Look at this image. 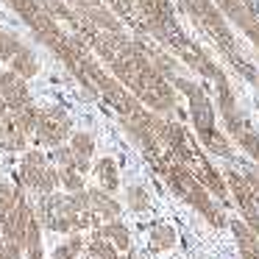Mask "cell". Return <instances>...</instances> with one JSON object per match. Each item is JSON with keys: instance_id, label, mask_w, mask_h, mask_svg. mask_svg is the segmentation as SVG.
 Segmentation results:
<instances>
[{"instance_id": "30bf717a", "label": "cell", "mask_w": 259, "mask_h": 259, "mask_svg": "<svg viewBox=\"0 0 259 259\" xmlns=\"http://www.w3.org/2000/svg\"><path fill=\"white\" fill-rule=\"evenodd\" d=\"M101 237H106V240L112 242L117 251H128V248H131V234H128V229H125V226L120 223L117 218L109 220V223H103Z\"/></svg>"}, {"instance_id": "7c38bea8", "label": "cell", "mask_w": 259, "mask_h": 259, "mask_svg": "<svg viewBox=\"0 0 259 259\" xmlns=\"http://www.w3.org/2000/svg\"><path fill=\"white\" fill-rule=\"evenodd\" d=\"M87 259H120V251L106 240V237L98 234L95 240L87 245Z\"/></svg>"}, {"instance_id": "e0dca14e", "label": "cell", "mask_w": 259, "mask_h": 259, "mask_svg": "<svg viewBox=\"0 0 259 259\" xmlns=\"http://www.w3.org/2000/svg\"><path fill=\"white\" fill-rule=\"evenodd\" d=\"M20 195H23V192H20L14 184H9V181H0V218H6V214L12 212Z\"/></svg>"}, {"instance_id": "ba28073f", "label": "cell", "mask_w": 259, "mask_h": 259, "mask_svg": "<svg viewBox=\"0 0 259 259\" xmlns=\"http://www.w3.org/2000/svg\"><path fill=\"white\" fill-rule=\"evenodd\" d=\"M9 64H12V70L20 75V78H25V81L34 78L36 70H39L36 67V56H34V51H31L28 45H20V51L9 59Z\"/></svg>"}, {"instance_id": "9c48e42d", "label": "cell", "mask_w": 259, "mask_h": 259, "mask_svg": "<svg viewBox=\"0 0 259 259\" xmlns=\"http://www.w3.org/2000/svg\"><path fill=\"white\" fill-rule=\"evenodd\" d=\"M95 176H98V181H101V190H106V192H114V190L120 187L117 164H114V159H109V156L98 159V164H95Z\"/></svg>"}, {"instance_id": "7402d4cb", "label": "cell", "mask_w": 259, "mask_h": 259, "mask_svg": "<svg viewBox=\"0 0 259 259\" xmlns=\"http://www.w3.org/2000/svg\"><path fill=\"white\" fill-rule=\"evenodd\" d=\"M53 159L59 162V170H75V156L70 145H56L53 148Z\"/></svg>"}, {"instance_id": "3957f363", "label": "cell", "mask_w": 259, "mask_h": 259, "mask_svg": "<svg viewBox=\"0 0 259 259\" xmlns=\"http://www.w3.org/2000/svg\"><path fill=\"white\" fill-rule=\"evenodd\" d=\"M176 84H179V90L190 98V114H192V123H195L198 137L214 131V109H212V103H209L206 92H203L198 84L184 81V78H176Z\"/></svg>"}, {"instance_id": "603a6c76", "label": "cell", "mask_w": 259, "mask_h": 259, "mask_svg": "<svg viewBox=\"0 0 259 259\" xmlns=\"http://www.w3.org/2000/svg\"><path fill=\"white\" fill-rule=\"evenodd\" d=\"M245 223H248V229H251L253 234L259 237V209H256V212H251V214H248V218H245Z\"/></svg>"}, {"instance_id": "ffe728a7", "label": "cell", "mask_w": 259, "mask_h": 259, "mask_svg": "<svg viewBox=\"0 0 259 259\" xmlns=\"http://www.w3.org/2000/svg\"><path fill=\"white\" fill-rule=\"evenodd\" d=\"M59 181L67 192L84 190V173H78V170H59Z\"/></svg>"}, {"instance_id": "7a4b0ae2", "label": "cell", "mask_w": 259, "mask_h": 259, "mask_svg": "<svg viewBox=\"0 0 259 259\" xmlns=\"http://www.w3.org/2000/svg\"><path fill=\"white\" fill-rule=\"evenodd\" d=\"M70 134V120H67V112L62 106H48L39 112L36 117V128H34V137L39 145L45 148H56L64 142V137Z\"/></svg>"}, {"instance_id": "8fae6325", "label": "cell", "mask_w": 259, "mask_h": 259, "mask_svg": "<svg viewBox=\"0 0 259 259\" xmlns=\"http://www.w3.org/2000/svg\"><path fill=\"white\" fill-rule=\"evenodd\" d=\"M23 251H25L28 259H42V223L36 218L28 220L25 240H23Z\"/></svg>"}, {"instance_id": "52a82bcc", "label": "cell", "mask_w": 259, "mask_h": 259, "mask_svg": "<svg viewBox=\"0 0 259 259\" xmlns=\"http://www.w3.org/2000/svg\"><path fill=\"white\" fill-rule=\"evenodd\" d=\"M87 192H90V206H92V212H95L98 218L114 220L120 214V203L114 201L106 190H87Z\"/></svg>"}, {"instance_id": "4fadbf2b", "label": "cell", "mask_w": 259, "mask_h": 259, "mask_svg": "<svg viewBox=\"0 0 259 259\" xmlns=\"http://www.w3.org/2000/svg\"><path fill=\"white\" fill-rule=\"evenodd\" d=\"M173 245H176V229L173 226H164V223L153 226V231H151V248L153 251H167V248H173Z\"/></svg>"}, {"instance_id": "9a60e30c", "label": "cell", "mask_w": 259, "mask_h": 259, "mask_svg": "<svg viewBox=\"0 0 259 259\" xmlns=\"http://www.w3.org/2000/svg\"><path fill=\"white\" fill-rule=\"evenodd\" d=\"M81 251H84V237H81V234H70V240L62 242V245L53 251L51 259H75V256H81Z\"/></svg>"}, {"instance_id": "8992f818", "label": "cell", "mask_w": 259, "mask_h": 259, "mask_svg": "<svg viewBox=\"0 0 259 259\" xmlns=\"http://www.w3.org/2000/svg\"><path fill=\"white\" fill-rule=\"evenodd\" d=\"M226 181H229V187H231V192H234V201H237V206L242 209V214H251V212H256V201H253V195H251V190H248V184H245V176H240V173H234V170H229L226 173Z\"/></svg>"}, {"instance_id": "d6986e66", "label": "cell", "mask_w": 259, "mask_h": 259, "mask_svg": "<svg viewBox=\"0 0 259 259\" xmlns=\"http://www.w3.org/2000/svg\"><path fill=\"white\" fill-rule=\"evenodd\" d=\"M234 140L240 142V148H242V151H245V153H251V156L259 162V137L253 134V131H248V125H245V128H242L237 137H234Z\"/></svg>"}, {"instance_id": "6da1fadb", "label": "cell", "mask_w": 259, "mask_h": 259, "mask_svg": "<svg viewBox=\"0 0 259 259\" xmlns=\"http://www.w3.org/2000/svg\"><path fill=\"white\" fill-rule=\"evenodd\" d=\"M162 173H164V179H167V184L173 187L176 195H181L190 206H195L212 226H223L226 223L223 212H220V209L212 203V198H209V190L195 179V173H192L184 162L176 159V162H170V164H162Z\"/></svg>"}, {"instance_id": "44dd1931", "label": "cell", "mask_w": 259, "mask_h": 259, "mask_svg": "<svg viewBox=\"0 0 259 259\" xmlns=\"http://www.w3.org/2000/svg\"><path fill=\"white\" fill-rule=\"evenodd\" d=\"M20 51V39L9 31H0V62H9Z\"/></svg>"}, {"instance_id": "2e32d148", "label": "cell", "mask_w": 259, "mask_h": 259, "mask_svg": "<svg viewBox=\"0 0 259 259\" xmlns=\"http://www.w3.org/2000/svg\"><path fill=\"white\" fill-rule=\"evenodd\" d=\"M201 142L206 145V151L218 153V156H231V145H229V140H226V137L220 134L218 128L209 131V134H203V137H201Z\"/></svg>"}, {"instance_id": "5bb4252c", "label": "cell", "mask_w": 259, "mask_h": 259, "mask_svg": "<svg viewBox=\"0 0 259 259\" xmlns=\"http://www.w3.org/2000/svg\"><path fill=\"white\" fill-rule=\"evenodd\" d=\"M14 123H17V128L23 131V134H28V131L36 128V117H39V109L34 106V103H28V106L17 109V112H12Z\"/></svg>"}, {"instance_id": "ac0fdd59", "label": "cell", "mask_w": 259, "mask_h": 259, "mask_svg": "<svg viewBox=\"0 0 259 259\" xmlns=\"http://www.w3.org/2000/svg\"><path fill=\"white\" fill-rule=\"evenodd\" d=\"M125 198H128V206L134 209V212H145V209L151 206V198H148L145 187H140V184L128 187V192H125Z\"/></svg>"}, {"instance_id": "277c9868", "label": "cell", "mask_w": 259, "mask_h": 259, "mask_svg": "<svg viewBox=\"0 0 259 259\" xmlns=\"http://www.w3.org/2000/svg\"><path fill=\"white\" fill-rule=\"evenodd\" d=\"M0 98L6 101L9 112H17V109L28 106V103H31V92H28L25 78H20L14 70L0 73Z\"/></svg>"}, {"instance_id": "5b68a950", "label": "cell", "mask_w": 259, "mask_h": 259, "mask_svg": "<svg viewBox=\"0 0 259 259\" xmlns=\"http://www.w3.org/2000/svg\"><path fill=\"white\" fill-rule=\"evenodd\" d=\"M70 151H73V156H75V170H78V173H87V170H90V159H92V153H95V140H92V134L75 131V134L70 137Z\"/></svg>"}, {"instance_id": "cb8c5ba5", "label": "cell", "mask_w": 259, "mask_h": 259, "mask_svg": "<svg viewBox=\"0 0 259 259\" xmlns=\"http://www.w3.org/2000/svg\"><path fill=\"white\" fill-rule=\"evenodd\" d=\"M6 114H9V106H6V101H3V98H0V120L6 117Z\"/></svg>"}]
</instances>
